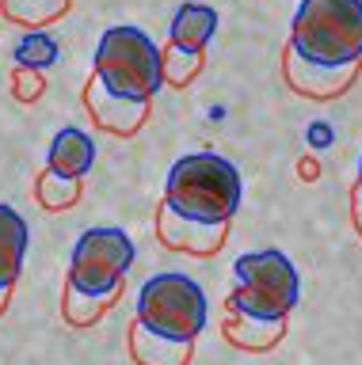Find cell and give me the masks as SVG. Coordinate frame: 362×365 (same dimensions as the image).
Listing matches in <instances>:
<instances>
[{
  "instance_id": "cell-1",
  "label": "cell",
  "mask_w": 362,
  "mask_h": 365,
  "mask_svg": "<svg viewBox=\"0 0 362 365\" xmlns=\"http://www.w3.org/2000/svg\"><path fill=\"white\" fill-rule=\"evenodd\" d=\"M241 171L218 153L179 156L164 179V205L202 225H229L233 213L241 210Z\"/></svg>"
},
{
  "instance_id": "cell-2",
  "label": "cell",
  "mask_w": 362,
  "mask_h": 365,
  "mask_svg": "<svg viewBox=\"0 0 362 365\" xmlns=\"http://www.w3.org/2000/svg\"><path fill=\"white\" fill-rule=\"evenodd\" d=\"M290 50L316 65L362 61V0H301L290 23Z\"/></svg>"
},
{
  "instance_id": "cell-3",
  "label": "cell",
  "mask_w": 362,
  "mask_h": 365,
  "mask_svg": "<svg viewBox=\"0 0 362 365\" xmlns=\"http://www.w3.org/2000/svg\"><path fill=\"white\" fill-rule=\"evenodd\" d=\"M92 76L104 84L111 96L122 99H145L153 103V96L161 91V46H156L141 27H107L104 38L96 46V61Z\"/></svg>"
},
{
  "instance_id": "cell-4",
  "label": "cell",
  "mask_w": 362,
  "mask_h": 365,
  "mask_svg": "<svg viewBox=\"0 0 362 365\" xmlns=\"http://www.w3.org/2000/svg\"><path fill=\"white\" fill-rule=\"evenodd\" d=\"M236 289L229 293V312L259 316V319H286L301 297L298 267L282 251H248L233 262Z\"/></svg>"
},
{
  "instance_id": "cell-5",
  "label": "cell",
  "mask_w": 362,
  "mask_h": 365,
  "mask_svg": "<svg viewBox=\"0 0 362 365\" xmlns=\"http://www.w3.org/2000/svg\"><path fill=\"white\" fill-rule=\"evenodd\" d=\"M210 319L206 293L195 278L187 274H156L141 285L138 293V324L149 327L153 335L176 339V342H195Z\"/></svg>"
},
{
  "instance_id": "cell-6",
  "label": "cell",
  "mask_w": 362,
  "mask_h": 365,
  "mask_svg": "<svg viewBox=\"0 0 362 365\" xmlns=\"http://www.w3.org/2000/svg\"><path fill=\"white\" fill-rule=\"evenodd\" d=\"M138 259L134 240L122 228H88L76 240L69 259V285L84 293H107L126 282V274Z\"/></svg>"
},
{
  "instance_id": "cell-7",
  "label": "cell",
  "mask_w": 362,
  "mask_h": 365,
  "mask_svg": "<svg viewBox=\"0 0 362 365\" xmlns=\"http://www.w3.org/2000/svg\"><path fill=\"white\" fill-rule=\"evenodd\" d=\"M362 61H347V65H316L305 61L301 53H293L286 46V57H282V76H286L290 91H298L305 99H336L358 80Z\"/></svg>"
},
{
  "instance_id": "cell-8",
  "label": "cell",
  "mask_w": 362,
  "mask_h": 365,
  "mask_svg": "<svg viewBox=\"0 0 362 365\" xmlns=\"http://www.w3.org/2000/svg\"><path fill=\"white\" fill-rule=\"evenodd\" d=\"M225 236H229V225H202V221H187L179 217L172 205L161 202L156 210V240L172 251H187V255H218Z\"/></svg>"
},
{
  "instance_id": "cell-9",
  "label": "cell",
  "mask_w": 362,
  "mask_h": 365,
  "mask_svg": "<svg viewBox=\"0 0 362 365\" xmlns=\"http://www.w3.org/2000/svg\"><path fill=\"white\" fill-rule=\"evenodd\" d=\"M84 107H88V114H92V122L99 125V130H107L115 137H134L145 122H149V107H153V103L111 96V91L92 76V80H88V88H84Z\"/></svg>"
},
{
  "instance_id": "cell-10",
  "label": "cell",
  "mask_w": 362,
  "mask_h": 365,
  "mask_svg": "<svg viewBox=\"0 0 362 365\" xmlns=\"http://www.w3.org/2000/svg\"><path fill=\"white\" fill-rule=\"evenodd\" d=\"M96 164V141L76 125H65V130L54 133L50 153H46V168L58 171L65 179H84Z\"/></svg>"
},
{
  "instance_id": "cell-11",
  "label": "cell",
  "mask_w": 362,
  "mask_h": 365,
  "mask_svg": "<svg viewBox=\"0 0 362 365\" xmlns=\"http://www.w3.org/2000/svg\"><path fill=\"white\" fill-rule=\"evenodd\" d=\"M213 34H218V8L195 4V0L179 4L176 16H172V27H168V38H172V46H179V50H191V53H202V50H206Z\"/></svg>"
},
{
  "instance_id": "cell-12",
  "label": "cell",
  "mask_w": 362,
  "mask_h": 365,
  "mask_svg": "<svg viewBox=\"0 0 362 365\" xmlns=\"http://www.w3.org/2000/svg\"><path fill=\"white\" fill-rule=\"evenodd\" d=\"M27 244H31L27 221L12 205L0 202V289L16 285L19 270H24V259H27Z\"/></svg>"
},
{
  "instance_id": "cell-13",
  "label": "cell",
  "mask_w": 362,
  "mask_h": 365,
  "mask_svg": "<svg viewBox=\"0 0 362 365\" xmlns=\"http://www.w3.org/2000/svg\"><path fill=\"white\" fill-rule=\"evenodd\" d=\"M282 335H286V319H259V316H244V312L225 316V339L241 350L263 354L271 346H278Z\"/></svg>"
},
{
  "instance_id": "cell-14",
  "label": "cell",
  "mask_w": 362,
  "mask_h": 365,
  "mask_svg": "<svg viewBox=\"0 0 362 365\" xmlns=\"http://www.w3.org/2000/svg\"><path fill=\"white\" fill-rule=\"evenodd\" d=\"M191 350H195V342H176V339L153 335L149 327H141L138 319H134L130 354L138 365H191Z\"/></svg>"
},
{
  "instance_id": "cell-15",
  "label": "cell",
  "mask_w": 362,
  "mask_h": 365,
  "mask_svg": "<svg viewBox=\"0 0 362 365\" xmlns=\"http://www.w3.org/2000/svg\"><path fill=\"white\" fill-rule=\"evenodd\" d=\"M119 297H122V285L119 289H107V293H84V289H76V285L65 282L61 316H65V324H73V327H92L107 316V308L115 304Z\"/></svg>"
},
{
  "instance_id": "cell-16",
  "label": "cell",
  "mask_w": 362,
  "mask_h": 365,
  "mask_svg": "<svg viewBox=\"0 0 362 365\" xmlns=\"http://www.w3.org/2000/svg\"><path fill=\"white\" fill-rule=\"evenodd\" d=\"M0 11H4V19L19 23V27L39 31L46 23L61 19L69 11V0H0Z\"/></svg>"
},
{
  "instance_id": "cell-17",
  "label": "cell",
  "mask_w": 362,
  "mask_h": 365,
  "mask_svg": "<svg viewBox=\"0 0 362 365\" xmlns=\"http://www.w3.org/2000/svg\"><path fill=\"white\" fill-rule=\"evenodd\" d=\"M35 198L42 210H50V213H61V210H69V205L81 202V179H65L58 175V171H42L39 182H35Z\"/></svg>"
},
{
  "instance_id": "cell-18",
  "label": "cell",
  "mask_w": 362,
  "mask_h": 365,
  "mask_svg": "<svg viewBox=\"0 0 362 365\" xmlns=\"http://www.w3.org/2000/svg\"><path fill=\"white\" fill-rule=\"evenodd\" d=\"M198 73H202V53L179 50V46H172V42L161 50V76H164V84L187 88Z\"/></svg>"
},
{
  "instance_id": "cell-19",
  "label": "cell",
  "mask_w": 362,
  "mask_h": 365,
  "mask_svg": "<svg viewBox=\"0 0 362 365\" xmlns=\"http://www.w3.org/2000/svg\"><path fill=\"white\" fill-rule=\"evenodd\" d=\"M16 61L24 65V68H50L54 61H58V38L54 34H46V31H27L24 38L16 42Z\"/></svg>"
},
{
  "instance_id": "cell-20",
  "label": "cell",
  "mask_w": 362,
  "mask_h": 365,
  "mask_svg": "<svg viewBox=\"0 0 362 365\" xmlns=\"http://www.w3.org/2000/svg\"><path fill=\"white\" fill-rule=\"evenodd\" d=\"M12 88H16V99H24V103H35L42 91H46V80H42L39 68H24V65H16V73H12Z\"/></svg>"
},
{
  "instance_id": "cell-21",
  "label": "cell",
  "mask_w": 362,
  "mask_h": 365,
  "mask_svg": "<svg viewBox=\"0 0 362 365\" xmlns=\"http://www.w3.org/2000/svg\"><path fill=\"white\" fill-rule=\"evenodd\" d=\"M305 141H309V148H328V145H332V125L313 122L309 133H305Z\"/></svg>"
},
{
  "instance_id": "cell-22",
  "label": "cell",
  "mask_w": 362,
  "mask_h": 365,
  "mask_svg": "<svg viewBox=\"0 0 362 365\" xmlns=\"http://www.w3.org/2000/svg\"><path fill=\"white\" fill-rule=\"evenodd\" d=\"M351 217H355V228H358V236H362V190L358 187L351 190Z\"/></svg>"
},
{
  "instance_id": "cell-23",
  "label": "cell",
  "mask_w": 362,
  "mask_h": 365,
  "mask_svg": "<svg viewBox=\"0 0 362 365\" xmlns=\"http://www.w3.org/2000/svg\"><path fill=\"white\" fill-rule=\"evenodd\" d=\"M298 171H301L305 179H313V175H316V171H321V168H316V160H301V168H298Z\"/></svg>"
},
{
  "instance_id": "cell-24",
  "label": "cell",
  "mask_w": 362,
  "mask_h": 365,
  "mask_svg": "<svg viewBox=\"0 0 362 365\" xmlns=\"http://www.w3.org/2000/svg\"><path fill=\"white\" fill-rule=\"evenodd\" d=\"M8 297H12V289H0V316H4V308H8Z\"/></svg>"
},
{
  "instance_id": "cell-25",
  "label": "cell",
  "mask_w": 362,
  "mask_h": 365,
  "mask_svg": "<svg viewBox=\"0 0 362 365\" xmlns=\"http://www.w3.org/2000/svg\"><path fill=\"white\" fill-rule=\"evenodd\" d=\"M355 187L362 190V160H358V182H355Z\"/></svg>"
}]
</instances>
